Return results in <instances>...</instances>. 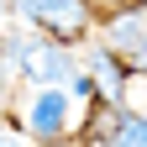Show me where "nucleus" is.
<instances>
[{
	"label": "nucleus",
	"mask_w": 147,
	"mask_h": 147,
	"mask_svg": "<svg viewBox=\"0 0 147 147\" xmlns=\"http://www.w3.org/2000/svg\"><path fill=\"white\" fill-rule=\"evenodd\" d=\"M16 137L37 142V147H58L74 137V100L63 89H32L21 95V110H16Z\"/></svg>",
	"instance_id": "f257e3e1"
},
{
	"label": "nucleus",
	"mask_w": 147,
	"mask_h": 147,
	"mask_svg": "<svg viewBox=\"0 0 147 147\" xmlns=\"http://www.w3.org/2000/svg\"><path fill=\"white\" fill-rule=\"evenodd\" d=\"M5 5L21 16L37 37L63 42V47H74V37H84V32H89V21H95L89 0H5Z\"/></svg>",
	"instance_id": "f03ea898"
},
{
	"label": "nucleus",
	"mask_w": 147,
	"mask_h": 147,
	"mask_svg": "<svg viewBox=\"0 0 147 147\" xmlns=\"http://www.w3.org/2000/svg\"><path fill=\"white\" fill-rule=\"evenodd\" d=\"M100 37H105L100 47H105L126 74H147V0H126V5H116V11L105 16Z\"/></svg>",
	"instance_id": "7ed1b4c3"
},
{
	"label": "nucleus",
	"mask_w": 147,
	"mask_h": 147,
	"mask_svg": "<svg viewBox=\"0 0 147 147\" xmlns=\"http://www.w3.org/2000/svg\"><path fill=\"white\" fill-rule=\"evenodd\" d=\"M84 79H89V89H95V100L105 105V110H126V68L110 58V53L95 42V47H84Z\"/></svg>",
	"instance_id": "20e7f679"
},
{
	"label": "nucleus",
	"mask_w": 147,
	"mask_h": 147,
	"mask_svg": "<svg viewBox=\"0 0 147 147\" xmlns=\"http://www.w3.org/2000/svg\"><path fill=\"white\" fill-rule=\"evenodd\" d=\"M105 147H147V116H131V110H116V126H110Z\"/></svg>",
	"instance_id": "39448f33"
},
{
	"label": "nucleus",
	"mask_w": 147,
	"mask_h": 147,
	"mask_svg": "<svg viewBox=\"0 0 147 147\" xmlns=\"http://www.w3.org/2000/svg\"><path fill=\"white\" fill-rule=\"evenodd\" d=\"M0 147H26V142L16 137V131H5V126H0Z\"/></svg>",
	"instance_id": "423d86ee"
},
{
	"label": "nucleus",
	"mask_w": 147,
	"mask_h": 147,
	"mask_svg": "<svg viewBox=\"0 0 147 147\" xmlns=\"http://www.w3.org/2000/svg\"><path fill=\"white\" fill-rule=\"evenodd\" d=\"M11 89H16V84L5 79V74H0V110H5V100H11Z\"/></svg>",
	"instance_id": "0eeeda50"
},
{
	"label": "nucleus",
	"mask_w": 147,
	"mask_h": 147,
	"mask_svg": "<svg viewBox=\"0 0 147 147\" xmlns=\"http://www.w3.org/2000/svg\"><path fill=\"white\" fill-rule=\"evenodd\" d=\"M5 16H11V5H5V0H0V26H5Z\"/></svg>",
	"instance_id": "6e6552de"
}]
</instances>
